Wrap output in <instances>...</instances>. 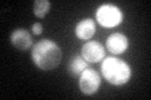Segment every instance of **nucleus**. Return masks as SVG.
Masks as SVG:
<instances>
[{
	"label": "nucleus",
	"mask_w": 151,
	"mask_h": 100,
	"mask_svg": "<svg viewBox=\"0 0 151 100\" xmlns=\"http://www.w3.org/2000/svg\"><path fill=\"white\" fill-rule=\"evenodd\" d=\"M124 19V14L113 4H103L96 11V20L105 28H115L120 25Z\"/></svg>",
	"instance_id": "7ed1b4c3"
},
{
	"label": "nucleus",
	"mask_w": 151,
	"mask_h": 100,
	"mask_svg": "<svg viewBox=\"0 0 151 100\" xmlns=\"http://www.w3.org/2000/svg\"><path fill=\"white\" fill-rule=\"evenodd\" d=\"M50 10V3L48 0H35L33 4V13L37 18H44Z\"/></svg>",
	"instance_id": "9d476101"
},
{
	"label": "nucleus",
	"mask_w": 151,
	"mask_h": 100,
	"mask_svg": "<svg viewBox=\"0 0 151 100\" xmlns=\"http://www.w3.org/2000/svg\"><path fill=\"white\" fill-rule=\"evenodd\" d=\"M84 69H87V61L82 58V55H73L68 64V71L70 75H73V77L81 75Z\"/></svg>",
	"instance_id": "1a4fd4ad"
},
{
	"label": "nucleus",
	"mask_w": 151,
	"mask_h": 100,
	"mask_svg": "<svg viewBox=\"0 0 151 100\" xmlns=\"http://www.w3.org/2000/svg\"><path fill=\"white\" fill-rule=\"evenodd\" d=\"M76 35L77 38L82 40H88L94 35L96 33V23H94L93 19L91 18H87V19H83V20L79 21L77 25H76Z\"/></svg>",
	"instance_id": "6e6552de"
},
{
	"label": "nucleus",
	"mask_w": 151,
	"mask_h": 100,
	"mask_svg": "<svg viewBox=\"0 0 151 100\" xmlns=\"http://www.w3.org/2000/svg\"><path fill=\"white\" fill-rule=\"evenodd\" d=\"M32 59L42 70H52L57 68L62 61V50L57 43L49 39H43L33 45L32 49Z\"/></svg>",
	"instance_id": "f257e3e1"
},
{
	"label": "nucleus",
	"mask_w": 151,
	"mask_h": 100,
	"mask_svg": "<svg viewBox=\"0 0 151 100\" xmlns=\"http://www.w3.org/2000/svg\"><path fill=\"white\" fill-rule=\"evenodd\" d=\"M129 48V39L121 33H113L107 38L106 49L112 54H122Z\"/></svg>",
	"instance_id": "423d86ee"
},
{
	"label": "nucleus",
	"mask_w": 151,
	"mask_h": 100,
	"mask_svg": "<svg viewBox=\"0 0 151 100\" xmlns=\"http://www.w3.org/2000/svg\"><path fill=\"white\" fill-rule=\"evenodd\" d=\"M81 55L86 61L97 63V61L105 59L106 49H105V46L98 41H87L86 44L82 46Z\"/></svg>",
	"instance_id": "39448f33"
},
{
	"label": "nucleus",
	"mask_w": 151,
	"mask_h": 100,
	"mask_svg": "<svg viewBox=\"0 0 151 100\" xmlns=\"http://www.w3.org/2000/svg\"><path fill=\"white\" fill-rule=\"evenodd\" d=\"M10 41L18 50H28L33 44V38L25 29H15L10 35Z\"/></svg>",
	"instance_id": "0eeeda50"
},
{
	"label": "nucleus",
	"mask_w": 151,
	"mask_h": 100,
	"mask_svg": "<svg viewBox=\"0 0 151 100\" xmlns=\"http://www.w3.org/2000/svg\"><path fill=\"white\" fill-rule=\"evenodd\" d=\"M101 85V77L94 69L87 68L79 75V89L86 95H92L97 93Z\"/></svg>",
	"instance_id": "20e7f679"
},
{
	"label": "nucleus",
	"mask_w": 151,
	"mask_h": 100,
	"mask_svg": "<svg viewBox=\"0 0 151 100\" xmlns=\"http://www.w3.org/2000/svg\"><path fill=\"white\" fill-rule=\"evenodd\" d=\"M103 78L112 85L126 84L131 78V68L126 61L119 58L108 56L101 65Z\"/></svg>",
	"instance_id": "f03ea898"
},
{
	"label": "nucleus",
	"mask_w": 151,
	"mask_h": 100,
	"mask_svg": "<svg viewBox=\"0 0 151 100\" xmlns=\"http://www.w3.org/2000/svg\"><path fill=\"white\" fill-rule=\"evenodd\" d=\"M32 30H33V34L39 35V34H42V31H43V26H42L40 23H35V24H33Z\"/></svg>",
	"instance_id": "9b49d317"
}]
</instances>
